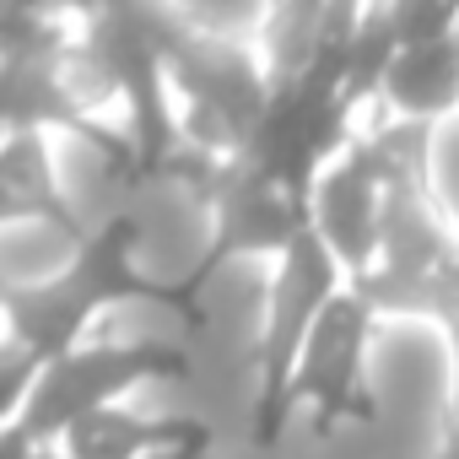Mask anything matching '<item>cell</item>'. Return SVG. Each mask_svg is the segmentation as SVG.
<instances>
[{"mask_svg": "<svg viewBox=\"0 0 459 459\" xmlns=\"http://www.w3.org/2000/svg\"><path fill=\"white\" fill-rule=\"evenodd\" d=\"M454 39H459V28H454Z\"/></svg>", "mask_w": 459, "mask_h": 459, "instance_id": "8fae6325", "label": "cell"}, {"mask_svg": "<svg viewBox=\"0 0 459 459\" xmlns=\"http://www.w3.org/2000/svg\"><path fill=\"white\" fill-rule=\"evenodd\" d=\"M0 189H6V221H55L65 233L87 238L76 227V205L71 195L55 184V168H49V146H44V130H12L6 135V157H0Z\"/></svg>", "mask_w": 459, "mask_h": 459, "instance_id": "ba28073f", "label": "cell"}, {"mask_svg": "<svg viewBox=\"0 0 459 459\" xmlns=\"http://www.w3.org/2000/svg\"><path fill=\"white\" fill-rule=\"evenodd\" d=\"M271 6H281V0H271Z\"/></svg>", "mask_w": 459, "mask_h": 459, "instance_id": "30bf717a", "label": "cell"}, {"mask_svg": "<svg viewBox=\"0 0 459 459\" xmlns=\"http://www.w3.org/2000/svg\"><path fill=\"white\" fill-rule=\"evenodd\" d=\"M39 459H65V454H55V448H44V454H39Z\"/></svg>", "mask_w": 459, "mask_h": 459, "instance_id": "9c48e42d", "label": "cell"}, {"mask_svg": "<svg viewBox=\"0 0 459 459\" xmlns=\"http://www.w3.org/2000/svg\"><path fill=\"white\" fill-rule=\"evenodd\" d=\"M384 103L411 125H432L448 108H459V39L405 44L389 65Z\"/></svg>", "mask_w": 459, "mask_h": 459, "instance_id": "52a82bcc", "label": "cell"}, {"mask_svg": "<svg viewBox=\"0 0 459 459\" xmlns=\"http://www.w3.org/2000/svg\"><path fill=\"white\" fill-rule=\"evenodd\" d=\"M216 238L205 249V265L195 271V287L211 265L233 260V255H287L292 238L308 227V205L292 200L276 178L255 173L249 162H238L216 184Z\"/></svg>", "mask_w": 459, "mask_h": 459, "instance_id": "277c9868", "label": "cell"}, {"mask_svg": "<svg viewBox=\"0 0 459 459\" xmlns=\"http://www.w3.org/2000/svg\"><path fill=\"white\" fill-rule=\"evenodd\" d=\"M168 448H205V427L195 416H141V411H92L65 437V459H152Z\"/></svg>", "mask_w": 459, "mask_h": 459, "instance_id": "8992f818", "label": "cell"}, {"mask_svg": "<svg viewBox=\"0 0 459 459\" xmlns=\"http://www.w3.org/2000/svg\"><path fill=\"white\" fill-rule=\"evenodd\" d=\"M184 373V351L162 346V341H135V346H76L60 362H44L28 405L12 416L28 437H39L44 448L60 443L82 416L108 411L119 394L157 384V378H178Z\"/></svg>", "mask_w": 459, "mask_h": 459, "instance_id": "7a4b0ae2", "label": "cell"}, {"mask_svg": "<svg viewBox=\"0 0 459 459\" xmlns=\"http://www.w3.org/2000/svg\"><path fill=\"white\" fill-rule=\"evenodd\" d=\"M368 330H373V303L362 292H341L308 346H303V362H298V378H292V405L308 400L314 416L330 427L341 416H357V394H362V357H368Z\"/></svg>", "mask_w": 459, "mask_h": 459, "instance_id": "5b68a950", "label": "cell"}, {"mask_svg": "<svg viewBox=\"0 0 459 459\" xmlns=\"http://www.w3.org/2000/svg\"><path fill=\"white\" fill-rule=\"evenodd\" d=\"M384 173L373 146H346L341 162L325 168L314 200H308V221L325 238V249L335 255V265L362 281L378 265V238H384Z\"/></svg>", "mask_w": 459, "mask_h": 459, "instance_id": "3957f363", "label": "cell"}, {"mask_svg": "<svg viewBox=\"0 0 459 459\" xmlns=\"http://www.w3.org/2000/svg\"><path fill=\"white\" fill-rule=\"evenodd\" d=\"M341 265L314 233V221L281 255V271L271 281V308L260 325V400H255V432L260 443H276L292 411V378L303 362V346L319 325V314L341 298Z\"/></svg>", "mask_w": 459, "mask_h": 459, "instance_id": "6da1fadb", "label": "cell"}]
</instances>
